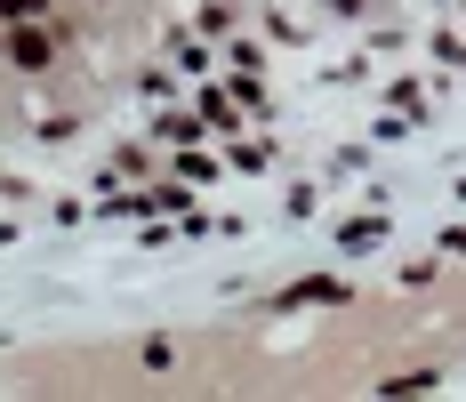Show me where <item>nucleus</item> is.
Returning a JSON list of instances; mask_svg holds the SVG:
<instances>
[{
	"mask_svg": "<svg viewBox=\"0 0 466 402\" xmlns=\"http://www.w3.org/2000/svg\"><path fill=\"white\" fill-rule=\"evenodd\" d=\"M329 8H354V0H329Z\"/></svg>",
	"mask_w": 466,
	"mask_h": 402,
	"instance_id": "obj_2",
	"label": "nucleus"
},
{
	"mask_svg": "<svg viewBox=\"0 0 466 402\" xmlns=\"http://www.w3.org/2000/svg\"><path fill=\"white\" fill-rule=\"evenodd\" d=\"M0 8H8V16H33V8H41V0H0Z\"/></svg>",
	"mask_w": 466,
	"mask_h": 402,
	"instance_id": "obj_1",
	"label": "nucleus"
}]
</instances>
